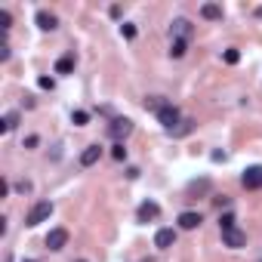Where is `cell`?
<instances>
[{
    "instance_id": "30",
    "label": "cell",
    "mask_w": 262,
    "mask_h": 262,
    "mask_svg": "<svg viewBox=\"0 0 262 262\" xmlns=\"http://www.w3.org/2000/svg\"><path fill=\"white\" fill-rule=\"evenodd\" d=\"M77 262H84V259H77Z\"/></svg>"
},
{
    "instance_id": "5",
    "label": "cell",
    "mask_w": 262,
    "mask_h": 262,
    "mask_svg": "<svg viewBox=\"0 0 262 262\" xmlns=\"http://www.w3.org/2000/svg\"><path fill=\"white\" fill-rule=\"evenodd\" d=\"M170 31H173V40H188L191 37V22L188 19H176L173 25H170Z\"/></svg>"
},
{
    "instance_id": "18",
    "label": "cell",
    "mask_w": 262,
    "mask_h": 262,
    "mask_svg": "<svg viewBox=\"0 0 262 262\" xmlns=\"http://www.w3.org/2000/svg\"><path fill=\"white\" fill-rule=\"evenodd\" d=\"M111 157H115V161H127V148H123V142H115V148H111Z\"/></svg>"
},
{
    "instance_id": "20",
    "label": "cell",
    "mask_w": 262,
    "mask_h": 262,
    "mask_svg": "<svg viewBox=\"0 0 262 262\" xmlns=\"http://www.w3.org/2000/svg\"><path fill=\"white\" fill-rule=\"evenodd\" d=\"M191 127H195V120H182L179 127L173 130V136H188V133H191Z\"/></svg>"
},
{
    "instance_id": "25",
    "label": "cell",
    "mask_w": 262,
    "mask_h": 262,
    "mask_svg": "<svg viewBox=\"0 0 262 262\" xmlns=\"http://www.w3.org/2000/svg\"><path fill=\"white\" fill-rule=\"evenodd\" d=\"M9 25H13V16L6 9H0V28H9Z\"/></svg>"
},
{
    "instance_id": "21",
    "label": "cell",
    "mask_w": 262,
    "mask_h": 262,
    "mask_svg": "<svg viewBox=\"0 0 262 262\" xmlns=\"http://www.w3.org/2000/svg\"><path fill=\"white\" fill-rule=\"evenodd\" d=\"M71 120L77 123V127H87V123H89V115H87V111H74Z\"/></svg>"
},
{
    "instance_id": "15",
    "label": "cell",
    "mask_w": 262,
    "mask_h": 262,
    "mask_svg": "<svg viewBox=\"0 0 262 262\" xmlns=\"http://www.w3.org/2000/svg\"><path fill=\"white\" fill-rule=\"evenodd\" d=\"M185 50H188V40H173L170 43V56H173V59H182Z\"/></svg>"
},
{
    "instance_id": "8",
    "label": "cell",
    "mask_w": 262,
    "mask_h": 262,
    "mask_svg": "<svg viewBox=\"0 0 262 262\" xmlns=\"http://www.w3.org/2000/svg\"><path fill=\"white\" fill-rule=\"evenodd\" d=\"M198 225H201V213H195V210H185V213H179V229L191 232V229H198Z\"/></svg>"
},
{
    "instance_id": "3",
    "label": "cell",
    "mask_w": 262,
    "mask_h": 262,
    "mask_svg": "<svg viewBox=\"0 0 262 262\" xmlns=\"http://www.w3.org/2000/svg\"><path fill=\"white\" fill-rule=\"evenodd\" d=\"M108 133H111V139H115V142H120V139H127V136L133 133V120H130V117H117V120H111V127H108Z\"/></svg>"
},
{
    "instance_id": "19",
    "label": "cell",
    "mask_w": 262,
    "mask_h": 262,
    "mask_svg": "<svg viewBox=\"0 0 262 262\" xmlns=\"http://www.w3.org/2000/svg\"><path fill=\"white\" fill-rule=\"evenodd\" d=\"M222 59H225V65H237V62H241V53H237V50H225Z\"/></svg>"
},
{
    "instance_id": "7",
    "label": "cell",
    "mask_w": 262,
    "mask_h": 262,
    "mask_svg": "<svg viewBox=\"0 0 262 262\" xmlns=\"http://www.w3.org/2000/svg\"><path fill=\"white\" fill-rule=\"evenodd\" d=\"M65 244H68V232H65V229H53V232L47 234V247H50V250H62Z\"/></svg>"
},
{
    "instance_id": "4",
    "label": "cell",
    "mask_w": 262,
    "mask_h": 262,
    "mask_svg": "<svg viewBox=\"0 0 262 262\" xmlns=\"http://www.w3.org/2000/svg\"><path fill=\"white\" fill-rule=\"evenodd\" d=\"M136 216H139V222H154L157 216H161V207H157L154 201H145L142 207H139V213H136Z\"/></svg>"
},
{
    "instance_id": "23",
    "label": "cell",
    "mask_w": 262,
    "mask_h": 262,
    "mask_svg": "<svg viewBox=\"0 0 262 262\" xmlns=\"http://www.w3.org/2000/svg\"><path fill=\"white\" fill-rule=\"evenodd\" d=\"M210 188V182L207 179H201V182H191V185H188V191H191V195H195V191H207Z\"/></svg>"
},
{
    "instance_id": "11",
    "label": "cell",
    "mask_w": 262,
    "mask_h": 262,
    "mask_svg": "<svg viewBox=\"0 0 262 262\" xmlns=\"http://www.w3.org/2000/svg\"><path fill=\"white\" fill-rule=\"evenodd\" d=\"M173 241H176V232L173 229H161V232L154 234V247H161V250L173 247Z\"/></svg>"
},
{
    "instance_id": "10",
    "label": "cell",
    "mask_w": 262,
    "mask_h": 262,
    "mask_svg": "<svg viewBox=\"0 0 262 262\" xmlns=\"http://www.w3.org/2000/svg\"><path fill=\"white\" fill-rule=\"evenodd\" d=\"M34 19H37V28H40V31H56V25H59V22H56V16L47 13V9H40Z\"/></svg>"
},
{
    "instance_id": "12",
    "label": "cell",
    "mask_w": 262,
    "mask_h": 262,
    "mask_svg": "<svg viewBox=\"0 0 262 262\" xmlns=\"http://www.w3.org/2000/svg\"><path fill=\"white\" fill-rule=\"evenodd\" d=\"M99 157H102V148H99V145H87L84 154H81V164H84V167H93Z\"/></svg>"
},
{
    "instance_id": "9",
    "label": "cell",
    "mask_w": 262,
    "mask_h": 262,
    "mask_svg": "<svg viewBox=\"0 0 262 262\" xmlns=\"http://www.w3.org/2000/svg\"><path fill=\"white\" fill-rule=\"evenodd\" d=\"M222 241H225V247H244L247 234L241 229H232V232H222Z\"/></svg>"
},
{
    "instance_id": "1",
    "label": "cell",
    "mask_w": 262,
    "mask_h": 262,
    "mask_svg": "<svg viewBox=\"0 0 262 262\" xmlns=\"http://www.w3.org/2000/svg\"><path fill=\"white\" fill-rule=\"evenodd\" d=\"M50 213H53V204H50V201H37V204L28 210V216H25V225H31V229H34V225L47 222Z\"/></svg>"
},
{
    "instance_id": "16",
    "label": "cell",
    "mask_w": 262,
    "mask_h": 262,
    "mask_svg": "<svg viewBox=\"0 0 262 262\" xmlns=\"http://www.w3.org/2000/svg\"><path fill=\"white\" fill-rule=\"evenodd\" d=\"M16 123H19V115H16V111H9V115L3 117V123H0V133H9V130H16Z\"/></svg>"
},
{
    "instance_id": "27",
    "label": "cell",
    "mask_w": 262,
    "mask_h": 262,
    "mask_svg": "<svg viewBox=\"0 0 262 262\" xmlns=\"http://www.w3.org/2000/svg\"><path fill=\"white\" fill-rule=\"evenodd\" d=\"M37 145H40L37 136H28V139H25V148H37Z\"/></svg>"
},
{
    "instance_id": "2",
    "label": "cell",
    "mask_w": 262,
    "mask_h": 262,
    "mask_svg": "<svg viewBox=\"0 0 262 262\" xmlns=\"http://www.w3.org/2000/svg\"><path fill=\"white\" fill-rule=\"evenodd\" d=\"M157 120H161V127H164L167 133H173L179 123H182V115H179L176 105H164L161 111H157Z\"/></svg>"
},
{
    "instance_id": "6",
    "label": "cell",
    "mask_w": 262,
    "mask_h": 262,
    "mask_svg": "<svg viewBox=\"0 0 262 262\" xmlns=\"http://www.w3.org/2000/svg\"><path fill=\"white\" fill-rule=\"evenodd\" d=\"M244 188H262V167H247L244 170Z\"/></svg>"
},
{
    "instance_id": "17",
    "label": "cell",
    "mask_w": 262,
    "mask_h": 262,
    "mask_svg": "<svg viewBox=\"0 0 262 262\" xmlns=\"http://www.w3.org/2000/svg\"><path fill=\"white\" fill-rule=\"evenodd\" d=\"M164 105H167V102H164L161 96H148V99H145V108H148V111H161Z\"/></svg>"
},
{
    "instance_id": "26",
    "label": "cell",
    "mask_w": 262,
    "mask_h": 262,
    "mask_svg": "<svg viewBox=\"0 0 262 262\" xmlns=\"http://www.w3.org/2000/svg\"><path fill=\"white\" fill-rule=\"evenodd\" d=\"M37 84H40V89H53V77H40Z\"/></svg>"
},
{
    "instance_id": "29",
    "label": "cell",
    "mask_w": 262,
    "mask_h": 262,
    "mask_svg": "<svg viewBox=\"0 0 262 262\" xmlns=\"http://www.w3.org/2000/svg\"><path fill=\"white\" fill-rule=\"evenodd\" d=\"M25 262H34V259H25Z\"/></svg>"
},
{
    "instance_id": "24",
    "label": "cell",
    "mask_w": 262,
    "mask_h": 262,
    "mask_svg": "<svg viewBox=\"0 0 262 262\" xmlns=\"http://www.w3.org/2000/svg\"><path fill=\"white\" fill-rule=\"evenodd\" d=\"M219 225H222V232H232V229H234V216H232V213H225Z\"/></svg>"
},
{
    "instance_id": "28",
    "label": "cell",
    "mask_w": 262,
    "mask_h": 262,
    "mask_svg": "<svg viewBox=\"0 0 262 262\" xmlns=\"http://www.w3.org/2000/svg\"><path fill=\"white\" fill-rule=\"evenodd\" d=\"M0 59H3V62L9 59V47H6V43H0Z\"/></svg>"
},
{
    "instance_id": "13",
    "label": "cell",
    "mask_w": 262,
    "mask_h": 262,
    "mask_svg": "<svg viewBox=\"0 0 262 262\" xmlns=\"http://www.w3.org/2000/svg\"><path fill=\"white\" fill-rule=\"evenodd\" d=\"M201 16L210 19V22H219V19H222V6H219V3H204V6H201Z\"/></svg>"
},
{
    "instance_id": "22",
    "label": "cell",
    "mask_w": 262,
    "mask_h": 262,
    "mask_svg": "<svg viewBox=\"0 0 262 262\" xmlns=\"http://www.w3.org/2000/svg\"><path fill=\"white\" fill-rule=\"evenodd\" d=\"M120 34H123L127 40H133V37H136V25H130V22H123V25H120Z\"/></svg>"
},
{
    "instance_id": "14",
    "label": "cell",
    "mask_w": 262,
    "mask_h": 262,
    "mask_svg": "<svg viewBox=\"0 0 262 262\" xmlns=\"http://www.w3.org/2000/svg\"><path fill=\"white\" fill-rule=\"evenodd\" d=\"M71 71H74V56H62L56 62V74H71Z\"/></svg>"
}]
</instances>
